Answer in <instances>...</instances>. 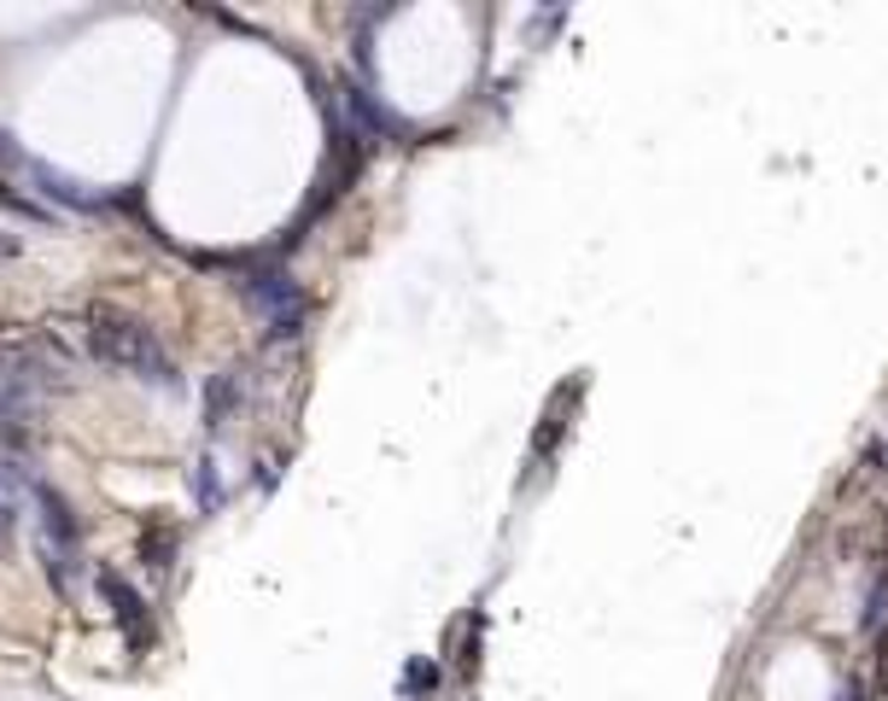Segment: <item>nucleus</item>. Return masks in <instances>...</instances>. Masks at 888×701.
<instances>
[{
    "label": "nucleus",
    "mask_w": 888,
    "mask_h": 701,
    "mask_svg": "<svg viewBox=\"0 0 888 701\" xmlns=\"http://www.w3.org/2000/svg\"><path fill=\"white\" fill-rule=\"evenodd\" d=\"M94 350H100L106 363H117V368H129V375H140V380H170V363H164L158 339H153L140 322H129V316L100 311V316H94Z\"/></svg>",
    "instance_id": "obj_1"
},
{
    "label": "nucleus",
    "mask_w": 888,
    "mask_h": 701,
    "mask_svg": "<svg viewBox=\"0 0 888 701\" xmlns=\"http://www.w3.org/2000/svg\"><path fill=\"white\" fill-rule=\"evenodd\" d=\"M871 462H877V468H882V473H888V439H882V444H877V450H871Z\"/></svg>",
    "instance_id": "obj_2"
}]
</instances>
